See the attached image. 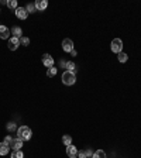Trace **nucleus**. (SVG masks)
Wrapping results in <instances>:
<instances>
[{
    "label": "nucleus",
    "mask_w": 141,
    "mask_h": 158,
    "mask_svg": "<svg viewBox=\"0 0 141 158\" xmlns=\"http://www.w3.org/2000/svg\"><path fill=\"white\" fill-rule=\"evenodd\" d=\"M31 136H33L31 129L27 127V126H20L17 129V138H20L21 141H28L31 138Z\"/></svg>",
    "instance_id": "f257e3e1"
},
{
    "label": "nucleus",
    "mask_w": 141,
    "mask_h": 158,
    "mask_svg": "<svg viewBox=\"0 0 141 158\" xmlns=\"http://www.w3.org/2000/svg\"><path fill=\"white\" fill-rule=\"evenodd\" d=\"M62 82H63V85H68V86H70V85H73V83L76 82V75H75L73 72L65 71L62 73Z\"/></svg>",
    "instance_id": "f03ea898"
},
{
    "label": "nucleus",
    "mask_w": 141,
    "mask_h": 158,
    "mask_svg": "<svg viewBox=\"0 0 141 158\" xmlns=\"http://www.w3.org/2000/svg\"><path fill=\"white\" fill-rule=\"evenodd\" d=\"M110 48H112V51L114 52V54H119V52H121V50H123V41H121L120 38H114V40L112 41Z\"/></svg>",
    "instance_id": "7ed1b4c3"
},
{
    "label": "nucleus",
    "mask_w": 141,
    "mask_h": 158,
    "mask_svg": "<svg viewBox=\"0 0 141 158\" xmlns=\"http://www.w3.org/2000/svg\"><path fill=\"white\" fill-rule=\"evenodd\" d=\"M62 50L65 52H72L73 51V41L70 38H65L62 41Z\"/></svg>",
    "instance_id": "20e7f679"
},
{
    "label": "nucleus",
    "mask_w": 141,
    "mask_h": 158,
    "mask_svg": "<svg viewBox=\"0 0 141 158\" xmlns=\"http://www.w3.org/2000/svg\"><path fill=\"white\" fill-rule=\"evenodd\" d=\"M14 13L17 16V19H20V20H26L28 17V11L26 7H17V10H16Z\"/></svg>",
    "instance_id": "39448f33"
},
{
    "label": "nucleus",
    "mask_w": 141,
    "mask_h": 158,
    "mask_svg": "<svg viewBox=\"0 0 141 158\" xmlns=\"http://www.w3.org/2000/svg\"><path fill=\"white\" fill-rule=\"evenodd\" d=\"M42 64L45 65L47 68L54 66V58L51 57L49 54H44V55H42Z\"/></svg>",
    "instance_id": "423d86ee"
},
{
    "label": "nucleus",
    "mask_w": 141,
    "mask_h": 158,
    "mask_svg": "<svg viewBox=\"0 0 141 158\" xmlns=\"http://www.w3.org/2000/svg\"><path fill=\"white\" fill-rule=\"evenodd\" d=\"M19 45H20V38H16V37H11L10 40H9V48L11 51H16L19 48Z\"/></svg>",
    "instance_id": "0eeeda50"
},
{
    "label": "nucleus",
    "mask_w": 141,
    "mask_h": 158,
    "mask_svg": "<svg viewBox=\"0 0 141 158\" xmlns=\"http://www.w3.org/2000/svg\"><path fill=\"white\" fill-rule=\"evenodd\" d=\"M34 4H35V7H37V11H44L45 9L48 7V1L47 0H37Z\"/></svg>",
    "instance_id": "6e6552de"
},
{
    "label": "nucleus",
    "mask_w": 141,
    "mask_h": 158,
    "mask_svg": "<svg viewBox=\"0 0 141 158\" xmlns=\"http://www.w3.org/2000/svg\"><path fill=\"white\" fill-rule=\"evenodd\" d=\"M66 154H68V157L69 158H76L78 157V150L76 147H73L72 144L66 147Z\"/></svg>",
    "instance_id": "1a4fd4ad"
},
{
    "label": "nucleus",
    "mask_w": 141,
    "mask_h": 158,
    "mask_svg": "<svg viewBox=\"0 0 141 158\" xmlns=\"http://www.w3.org/2000/svg\"><path fill=\"white\" fill-rule=\"evenodd\" d=\"M21 147H23V141H21L20 138H14L11 145H10V148H13V151H19L21 150Z\"/></svg>",
    "instance_id": "9d476101"
},
{
    "label": "nucleus",
    "mask_w": 141,
    "mask_h": 158,
    "mask_svg": "<svg viewBox=\"0 0 141 158\" xmlns=\"http://www.w3.org/2000/svg\"><path fill=\"white\" fill-rule=\"evenodd\" d=\"M9 37H10V30L7 28L6 26H0V38L6 40Z\"/></svg>",
    "instance_id": "9b49d317"
},
{
    "label": "nucleus",
    "mask_w": 141,
    "mask_h": 158,
    "mask_svg": "<svg viewBox=\"0 0 141 158\" xmlns=\"http://www.w3.org/2000/svg\"><path fill=\"white\" fill-rule=\"evenodd\" d=\"M11 34H13V37H16V38H21V37H23V30H21L19 26H14L13 28H11Z\"/></svg>",
    "instance_id": "f8f14e48"
},
{
    "label": "nucleus",
    "mask_w": 141,
    "mask_h": 158,
    "mask_svg": "<svg viewBox=\"0 0 141 158\" xmlns=\"http://www.w3.org/2000/svg\"><path fill=\"white\" fill-rule=\"evenodd\" d=\"M9 150H10V145L7 143H0V155H6L7 152H9Z\"/></svg>",
    "instance_id": "ddd939ff"
},
{
    "label": "nucleus",
    "mask_w": 141,
    "mask_h": 158,
    "mask_svg": "<svg viewBox=\"0 0 141 158\" xmlns=\"http://www.w3.org/2000/svg\"><path fill=\"white\" fill-rule=\"evenodd\" d=\"M7 7L10 9V10H14L16 11L17 7H19L17 6V0H7Z\"/></svg>",
    "instance_id": "4468645a"
},
{
    "label": "nucleus",
    "mask_w": 141,
    "mask_h": 158,
    "mask_svg": "<svg viewBox=\"0 0 141 158\" xmlns=\"http://www.w3.org/2000/svg\"><path fill=\"white\" fill-rule=\"evenodd\" d=\"M56 72H58V69H56L55 66H51V68H48V71H47V76L48 78H52V76H55Z\"/></svg>",
    "instance_id": "2eb2a0df"
},
{
    "label": "nucleus",
    "mask_w": 141,
    "mask_h": 158,
    "mask_svg": "<svg viewBox=\"0 0 141 158\" xmlns=\"http://www.w3.org/2000/svg\"><path fill=\"white\" fill-rule=\"evenodd\" d=\"M62 143L65 144L66 147H68V145H70V144H72V137L68 136V134H65V136L62 137Z\"/></svg>",
    "instance_id": "dca6fc26"
},
{
    "label": "nucleus",
    "mask_w": 141,
    "mask_h": 158,
    "mask_svg": "<svg viewBox=\"0 0 141 158\" xmlns=\"http://www.w3.org/2000/svg\"><path fill=\"white\" fill-rule=\"evenodd\" d=\"M92 158H106V152L103 150H98L95 154H93V157Z\"/></svg>",
    "instance_id": "f3484780"
},
{
    "label": "nucleus",
    "mask_w": 141,
    "mask_h": 158,
    "mask_svg": "<svg viewBox=\"0 0 141 158\" xmlns=\"http://www.w3.org/2000/svg\"><path fill=\"white\" fill-rule=\"evenodd\" d=\"M66 71H69V72H73L75 73V71H76V66H75V64L73 62H66Z\"/></svg>",
    "instance_id": "a211bd4d"
},
{
    "label": "nucleus",
    "mask_w": 141,
    "mask_h": 158,
    "mask_svg": "<svg viewBox=\"0 0 141 158\" xmlns=\"http://www.w3.org/2000/svg\"><path fill=\"white\" fill-rule=\"evenodd\" d=\"M27 11H28V14L30 13H37V7H35V4L34 3H30V4H27Z\"/></svg>",
    "instance_id": "6ab92c4d"
},
{
    "label": "nucleus",
    "mask_w": 141,
    "mask_h": 158,
    "mask_svg": "<svg viewBox=\"0 0 141 158\" xmlns=\"http://www.w3.org/2000/svg\"><path fill=\"white\" fill-rule=\"evenodd\" d=\"M117 58H119L120 62H126L128 57H127V54H124V52L121 51V52H119V54H117Z\"/></svg>",
    "instance_id": "aec40b11"
},
{
    "label": "nucleus",
    "mask_w": 141,
    "mask_h": 158,
    "mask_svg": "<svg viewBox=\"0 0 141 158\" xmlns=\"http://www.w3.org/2000/svg\"><path fill=\"white\" fill-rule=\"evenodd\" d=\"M11 158H24V154H23V151H21V150L13 151V154H11Z\"/></svg>",
    "instance_id": "412c9836"
},
{
    "label": "nucleus",
    "mask_w": 141,
    "mask_h": 158,
    "mask_svg": "<svg viewBox=\"0 0 141 158\" xmlns=\"http://www.w3.org/2000/svg\"><path fill=\"white\" fill-rule=\"evenodd\" d=\"M28 44H30V38H27V37H21L20 38V45H26V47H27Z\"/></svg>",
    "instance_id": "4be33fe9"
},
{
    "label": "nucleus",
    "mask_w": 141,
    "mask_h": 158,
    "mask_svg": "<svg viewBox=\"0 0 141 158\" xmlns=\"http://www.w3.org/2000/svg\"><path fill=\"white\" fill-rule=\"evenodd\" d=\"M13 140H14V138H13L11 136H7L6 138H4V143H7L9 145H11V143H13Z\"/></svg>",
    "instance_id": "5701e85b"
},
{
    "label": "nucleus",
    "mask_w": 141,
    "mask_h": 158,
    "mask_svg": "<svg viewBox=\"0 0 141 158\" xmlns=\"http://www.w3.org/2000/svg\"><path fill=\"white\" fill-rule=\"evenodd\" d=\"M7 130H9V131L16 130V124H14V123H9V124H7Z\"/></svg>",
    "instance_id": "b1692460"
},
{
    "label": "nucleus",
    "mask_w": 141,
    "mask_h": 158,
    "mask_svg": "<svg viewBox=\"0 0 141 158\" xmlns=\"http://www.w3.org/2000/svg\"><path fill=\"white\" fill-rule=\"evenodd\" d=\"M85 154H86V158H92V157H93V151L89 150V148L85 151Z\"/></svg>",
    "instance_id": "393cba45"
},
{
    "label": "nucleus",
    "mask_w": 141,
    "mask_h": 158,
    "mask_svg": "<svg viewBox=\"0 0 141 158\" xmlns=\"http://www.w3.org/2000/svg\"><path fill=\"white\" fill-rule=\"evenodd\" d=\"M78 158H86L85 151H78Z\"/></svg>",
    "instance_id": "a878e982"
}]
</instances>
